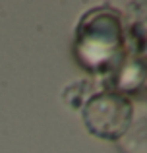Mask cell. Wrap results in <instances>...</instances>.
<instances>
[{"instance_id": "2", "label": "cell", "mask_w": 147, "mask_h": 153, "mask_svg": "<svg viewBox=\"0 0 147 153\" xmlns=\"http://www.w3.org/2000/svg\"><path fill=\"white\" fill-rule=\"evenodd\" d=\"M134 114L132 99L109 89L91 93L81 107V118L87 132L106 142H120L134 126Z\"/></svg>"}, {"instance_id": "3", "label": "cell", "mask_w": 147, "mask_h": 153, "mask_svg": "<svg viewBox=\"0 0 147 153\" xmlns=\"http://www.w3.org/2000/svg\"><path fill=\"white\" fill-rule=\"evenodd\" d=\"M105 85L109 91H114L124 97H136L145 85V60L141 52L126 51L122 62L105 78Z\"/></svg>"}, {"instance_id": "4", "label": "cell", "mask_w": 147, "mask_h": 153, "mask_svg": "<svg viewBox=\"0 0 147 153\" xmlns=\"http://www.w3.org/2000/svg\"><path fill=\"white\" fill-rule=\"evenodd\" d=\"M87 83V79H81V82H74L70 83V85H66L64 93H62V97H64V101L68 103V107L72 108H81L83 103L87 101V99L91 97L89 89L87 91H81V87Z\"/></svg>"}, {"instance_id": "1", "label": "cell", "mask_w": 147, "mask_h": 153, "mask_svg": "<svg viewBox=\"0 0 147 153\" xmlns=\"http://www.w3.org/2000/svg\"><path fill=\"white\" fill-rule=\"evenodd\" d=\"M74 56L85 72L106 76L126 56L124 16L114 6H95L78 22L74 35Z\"/></svg>"}]
</instances>
